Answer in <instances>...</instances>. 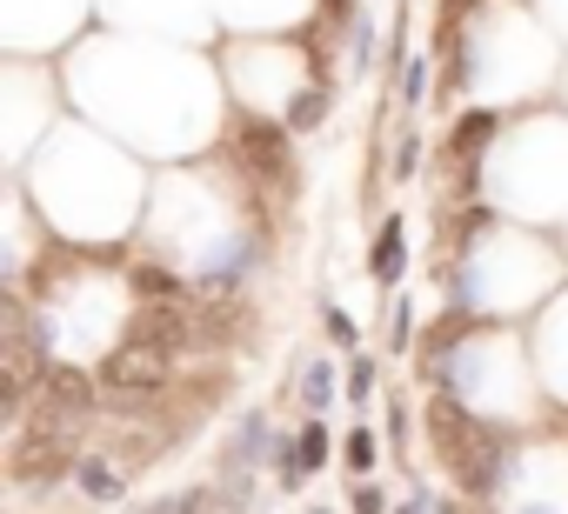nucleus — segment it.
Here are the masks:
<instances>
[{
    "label": "nucleus",
    "mask_w": 568,
    "mask_h": 514,
    "mask_svg": "<svg viewBox=\"0 0 568 514\" xmlns=\"http://www.w3.org/2000/svg\"><path fill=\"white\" fill-rule=\"evenodd\" d=\"M348 468H375V435H368V427H355V435H348Z\"/></svg>",
    "instance_id": "11"
},
{
    "label": "nucleus",
    "mask_w": 568,
    "mask_h": 514,
    "mask_svg": "<svg viewBox=\"0 0 568 514\" xmlns=\"http://www.w3.org/2000/svg\"><path fill=\"white\" fill-rule=\"evenodd\" d=\"M314 514H335V507H314Z\"/></svg>",
    "instance_id": "17"
},
{
    "label": "nucleus",
    "mask_w": 568,
    "mask_h": 514,
    "mask_svg": "<svg viewBox=\"0 0 568 514\" xmlns=\"http://www.w3.org/2000/svg\"><path fill=\"white\" fill-rule=\"evenodd\" d=\"M168 368H175V348H160V340H141V334H127L121 348L108 355L101 381H108V394H121V401H141V394H160V388H168Z\"/></svg>",
    "instance_id": "3"
},
{
    "label": "nucleus",
    "mask_w": 568,
    "mask_h": 514,
    "mask_svg": "<svg viewBox=\"0 0 568 514\" xmlns=\"http://www.w3.org/2000/svg\"><path fill=\"white\" fill-rule=\"evenodd\" d=\"M74 474H80V494H94V501H114L121 494V461H108V455H88Z\"/></svg>",
    "instance_id": "5"
},
{
    "label": "nucleus",
    "mask_w": 568,
    "mask_h": 514,
    "mask_svg": "<svg viewBox=\"0 0 568 514\" xmlns=\"http://www.w3.org/2000/svg\"><path fill=\"white\" fill-rule=\"evenodd\" d=\"M375 281H401V221L381 227V247H375Z\"/></svg>",
    "instance_id": "6"
},
{
    "label": "nucleus",
    "mask_w": 568,
    "mask_h": 514,
    "mask_svg": "<svg viewBox=\"0 0 568 514\" xmlns=\"http://www.w3.org/2000/svg\"><path fill=\"white\" fill-rule=\"evenodd\" d=\"M134 514H188V494H181V501H147V507H134Z\"/></svg>",
    "instance_id": "15"
},
{
    "label": "nucleus",
    "mask_w": 568,
    "mask_h": 514,
    "mask_svg": "<svg viewBox=\"0 0 568 514\" xmlns=\"http://www.w3.org/2000/svg\"><path fill=\"white\" fill-rule=\"evenodd\" d=\"M355 514H381V494H375V488H368V481H361V488H355Z\"/></svg>",
    "instance_id": "14"
},
{
    "label": "nucleus",
    "mask_w": 568,
    "mask_h": 514,
    "mask_svg": "<svg viewBox=\"0 0 568 514\" xmlns=\"http://www.w3.org/2000/svg\"><path fill=\"white\" fill-rule=\"evenodd\" d=\"M301 461H308V474L328 461V427H321V421H308V427H301Z\"/></svg>",
    "instance_id": "9"
},
{
    "label": "nucleus",
    "mask_w": 568,
    "mask_h": 514,
    "mask_svg": "<svg viewBox=\"0 0 568 514\" xmlns=\"http://www.w3.org/2000/svg\"><path fill=\"white\" fill-rule=\"evenodd\" d=\"M328 334H335V340H355V321H348V314H335V308H328Z\"/></svg>",
    "instance_id": "16"
},
{
    "label": "nucleus",
    "mask_w": 568,
    "mask_h": 514,
    "mask_svg": "<svg viewBox=\"0 0 568 514\" xmlns=\"http://www.w3.org/2000/svg\"><path fill=\"white\" fill-rule=\"evenodd\" d=\"M261 442H268V421H261V414H248V421H241V435H234V468H241V461H255V455H261Z\"/></svg>",
    "instance_id": "7"
},
{
    "label": "nucleus",
    "mask_w": 568,
    "mask_h": 514,
    "mask_svg": "<svg viewBox=\"0 0 568 514\" xmlns=\"http://www.w3.org/2000/svg\"><path fill=\"white\" fill-rule=\"evenodd\" d=\"M80 427L88 421H74L47 401V414L21 421V435H14V481H47L74 461V442H80Z\"/></svg>",
    "instance_id": "1"
},
{
    "label": "nucleus",
    "mask_w": 568,
    "mask_h": 514,
    "mask_svg": "<svg viewBox=\"0 0 568 514\" xmlns=\"http://www.w3.org/2000/svg\"><path fill=\"white\" fill-rule=\"evenodd\" d=\"M47 401L60 407V414H74V421H94V381L80 375V368H60V361H47Z\"/></svg>",
    "instance_id": "4"
},
{
    "label": "nucleus",
    "mask_w": 568,
    "mask_h": 514,
    "mask_svg": "<svg viewBox=\"0 0 568 514\" xmlns=\"http://www.w3.org/2000/svg\"><path fill=\"white\" fill-rule=\"evenodd\" d=\"M328 394H335V375H328V361H314V368L301 375V401H308V407H321Z\"/></svg>",
    "instance_id": "8"
},
{
    "label": "nucleus",
    "mask_w": 568,
    "mask_h": 514,
    "mask_svg": "<svg viewBox=\"0 0 568 514\" xmlns=\"http://www.w3.org/2000/svg\"><path fill=\"white\" fill-rule=\"evenodd\" d=\"M348 394H355V401L375 394V361H355V368H348Z\"/></svg>",
    "instance_id": "13"
},
{
    "label": "nucleus",
    "mask_w": 568,
    "mask_h": 514,
    "mask_svg": "<svg viewBox=\"0 0 568 514\" xmlns=\"http://www.w3.org/2000/svg\"><path fill=\"white\" fill-rule=\"evenodd\" d=\"M401 94H409V108H422V94H428V60H409V80H401Z\"/></svg>",
    "instance_id": "12"
},
{
    "label": "nucleus",
    "mask_w": 568,
    "mask_h": 514,
    "mask_svg": "<svg viewBox=\"0 0 568 514\" xmlns=\"http://www.w3.org/2000/svg\"><path fill=\"white\" fill-rule=\"evenodd\" d=\"M321 114H328V94H314V88H308V94H294V114H288V127H314Z\"/></svg>",
    "instance_id": "10"
},
{
    "label": "nucleus",
    "mask_w": 568,
    "mask_h": 514,
    "mask_svg": "<svg viewBox=\"0 0 568 514\" xmlns=\"http://www.w3.org/2000/svg\"><path fill=\"white\" fill-rule=\"evenodd\" d=\"M0 334H8V414L21 421V407H27V388L34 381H47V348H41V334H34V314H27V301L14 294V281H8V301H0Z\"/></svg>",
    "instance_id": "2"
}]
</instances>
